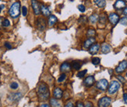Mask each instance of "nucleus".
<instances>
[{"label":"nucleus","mask_w":127,"mask_h":107,"mask_svg":"<svg viewBox=\"0 0 127 107\" xmlns=\"http://www.w3.org/2000/svg\"><path fill=\"white\" fill-rule=\"evenodd\" d=\"M37 95L41 100L45 101L49 97V89L48 85L45 83H40L37 87Z\"/></svg>","instance_id":"obj_1"},{"label":"nucleus","mask_w":127,"mask_h":107,"mask_svg":"<svg viewBox=\"0 0 127 107\" xmlns=\"http://www.w3.org/2000/svg\"><path fill=\"white\" fill-rule=\"evenodd\" d=\"M9 14L12 18H17L20 14V2H15L12 4V6L10 8Z\"/></svg>","instance_id":"obj_2"},{"label":"nucleus","mask_w":127,"mask_h":107,"mask_svg":"<svg viewBox=\"0 0 127 107\" xmlns=\"http://www.w3.org/2000/svg\"><path fill=\"white\" fill-rule=\"evenodd\" d=\"M119 88H120V84L118 83V81L117 80L112 81V83L108 88V94L113 95V94H115V92H118V90L119 89Z\"/></svg>","instance_id":"obj_3"},{"label":"nucleus","mask_w":127,"mask_h":107,"mask_svg":"<svg viewBox=\"0 0 127 107\" xmlns=\"http://www.w3.org/2000/svg\"><path fill=\"white\" fill-rule=\"evenodd\" d=\"M35 24H36L37 28L38 29L39 31H44L46 26H47V21H46V20L43 17H39L37 19Z\"/></svg>","instance_id":"obj_4"},{"label":"nucleus","mask_w":127,"mask_h":107,"mask_svg":"<svg viewBox=\"0 0 127 107\" xmlns=\"http://www.w3.org/2000/svg\"><path fill=\"white\" fill-rule=\"evenodd\" d=\"M96 87L98 89L101 90V91H105L108 87V82L106 79H101L97 82Z\"/></svg>","instance_id":"obj_5"},{"label":"nucleus","mask_w":127,"mask_h":107,"mask_svg":"<svg viewBox=\"0 0 127 107\" xmlns=\"http://www.w3.org/2000/svg\"><path fill=\"white\" fill-rule=\"evenodd\" d=\"M112 102V98L109 97H103L98 101V107H108Z\"/></svg>","instance_id":"obj_6"},{"label":"nucleus","mask_w":127,"mask_h":107,"mask_svg":"<svg viewBox=\"0 0 127 107\" xmlns=\"http://www.w3.org/2000/svg\"><path fill=\"white\" fill-rule=\"evenodd\" d=\"M108 20L110 21V23H111L112 25H116L118 21H119L120 18H119V16L118 14L115 13H110V15L108 16Z\"/></svg>","instance_id":"obj_7"},{"label":"nucleus","mask_w":127,"mask_h":107,"mask_svg":"<svg viewBox=\"0 0 127 107\" xmlns=\"http://www.w3.org/2000/svg\"><path fill=\"white\" fill-rule=\"evenodd\" d=\"M126 68H127V61L123 60L118 64V66L115 68V72L117 74H121V73L126 70Z\"/></svg>","instance_id":"obj_8"},{"label":"nucleus","mask_w":127,"mask_h":107,"mask_svg":"<svg viewBox=\"0 0 127 107\" xmlns=\"http://www.w3.org/2000/svg\"><path fill=\"white\" fill-rule=\"evenodd\" d=\"M31 6L33 8V10L35 12V15H39L41 13V6H39L38 2L36 0H32L31 1Z\"/></svg>","instance_id":"obj_9"},{"label":"nucleus","mask_w":127,"mask_h":107,"mask_svg":"<svg viewBox=\"0 0 127 107\" xmlns=\"http://www.w3.org/2000/svg\"><path fill=\"white\" fill-rule=\"evenodd\" d=\"M21 97H22V94L20 92H17V93H11L10 95L8 96V99L12 102H16L19 101Z\"/></svg>","instance_id":"obj_10"},{"label":"nucleus","mask_w":127,"mask_h":107,"mask_svg":"<svg viewBox=\"0 0 127 107\" xmlns=\"http://www.w3.org/2000/svg\"><path fill=\"white\" fill-rule=\"evenodd\" d=\"M126 6V4L125 2V1L123 0H117V1L114 4V8L116 10H121L125 8Z\"/></svg>","instance_id":"obj_11"},{"label":"nucleus","mask_w":127,"mask_h":107,"mask_svg":"<svg viewBox=\"0 0 127 107\" xmlns=\"http://www.w3.org/2000/svg\"><path fill=\"white\" fill-rule=\"evenodd\" d=\"M95 38H93V37H90L88 38V39H87L85 41H84V44H83V47L84 48H86V49H88V48H90V47L95 42Z\"/></svg>","instance_id":"obj_12"},{"label":"nucleus","mask_w":127,"mask_h":107,"mask_svg":"<svg viewBox=\"0 0 127 107\" xmlns=\"http://www.w3.org/2000/svg\"><path fill=\"white\" fill-rule=\"evenodd\" d=\"M99 49H100V45L99 44H93L91 46L89 52H90V53L91 55H95L96 53H98Z\"/></svg>","instance_id":"obj_13"},{"label":"nucleus","mask_w":127,"mask_h":107,"mask_svg":"<svg viewBox=\"0 0 127 107\" xmlns=\"http://www.w3.org/2000/svg\"><path fill=\"white\" fill-rule=\"evenodd\" d=\"M95 81V79H94V76H89L87 78L85 79L84 80V84L86 85V86H91V85L94 84Z\"/></svg>","instance_id":"obj_14"},{"label":"nucleus","mask_w":127,"mask_h":107,"mask_svg":"<svg viewBox=\"0 0 127 107\" xmlns=\"http://www.w3.org/2000/svg\"><path fill=\"white\" fill-rule=\"evenodd\" d=\"M41 12L45 16H49L51 15V11L49 10V8L48 6H45V5H41Z\"/></svg>","instance_id":"obj_15"},{"label":"nucleus","mask_w":127,"mask_h":107,"mask_svg":"<svg viewBox=\"0 0 127 107\" xmlns=\"http://www.w3.org/2000/svg\"><path fill=\"white\" fill-rule=\"evenodd\" d=\"M63 95V92L62 90L59 88H56L54 90V92H53V95L56 98H61L62 97Z\"/></svg>","instance_id":"obj_16"},{"label":"nucleus","mask_w":127,"mask_h":107,"mask_svg":"<svg viewBox=\"0 0 127 107\" xmlns=\"http://www.w3.org/2000/svg\"><path fill=\"white\" fill-rule=\"evenodd\" d=\"M58 21V19L56 16L54 15H50L49 16V18H48V25L51 27V26H53L54 24H56Z\"/></svg>","instance_id":"obj_17"},{"label":"nucleus","mask_w":127,"mask_h":107,"mask_svg":"<svg viewBox=\"0 0 127 107\" xmlns=\"http://www.w3.org/2000/svg\"><path fill=\"white\" fill-rule=\"evenodd\" d=\"M71 69V67L68 63H63L61 67H60V71L61 72H69Z\"/></svg>","instance_id":"obj_18"},{"label":"nucleus","mask_w":127,"mask_h":107,"mask_svg":"<svg viewBox=\"0 0 127 107\" xmlns=\"http://www.w3.org/2000/svg\"><path fill=\"white\" fill-rule=\"evenodd\" d=\"M110 51H111V48H110V46L108 44L104 43L102 45H101V52L103 53H104V54L108 53Z\"/></svg>","instance_id":"obj_19"},{"label":"nucleus","mask_w":127,"mask_h":107,"mask_svg":"<svg viewBox=\"0 0 127 107\" xmlns=\"http://www.w3.org/2000/svg\"><path fill=\"white\" fill-rule=\"evenodd\" d=\"M94 2L100 8H104L106 6V1L105 0H94Z\"/></svg>","instance_id":"obj_20"},{"label":"nucleus","mask_w":127,"mask_h":107,"mask_svg":"<svg viewBox=\"0 0 127 107\" xmlns=\"http://www.w3.org/2000/svg\"><path fill=\"white\" fill-rule=\"evenodd\" d=\"M50 104L52 107H61V103L55 98H52L50 100Z\"/></svg>","instance_id":"obj_21"},{"label":"nucleus","mask_w":127,"mask_h":107,"mask_svg":"<svg viewBox=\"0 0 127 107\" xmlns=\"http://www.w3.org/2000/svg\"><path fill=\"white\" fill-rule=\"evenodd\" d=\"M98 17L99 16L97 14H93L90 16V17H89V20H90L92 24H95L97 21L98 20Z\"/></svg>","instance_id":"obj_22"},{"label":"nucleus","mask_w":127,"mask_h":107,"mask_svg":"<svg viewBox=\"0 0 127 107\" xmlns=\"http://www.w3.org/2000/svg\"><path fill=\"white\" fill-rule=\"evenodd\" d=\"M81 66H82V64H81V62L80 61L77 60V61H74L73 63V67L75 70H79L80 68L81 67Z\"/></svg>","instance_id":"obj_23"},{"label":"nucleus","mask_w":127,"mask_h":107,"mask_svg":"<svg viewBox=\"0 0 127 107\" xmlns=\"http://www.w3.org/2000/svg\"><path fill=\"white\" fill-rule=\"evenodd\" d=\"M98 20H99V22L100 24H106V16H105L104 14H101L99 17H98Z\"/></svg>","instance_id":"obj_24"},{"label":"nucleus","mask_w":127,"mask_h":107,"mask_svg":"<svg viewBox=\"0 0 127 107\" xmlns=\"http://www.w3.org/2000/svg\"><path fill=\"white\" fill-rule=\"evenodd\" d=\"M87 70H82V71H80L78 74H77V77L80 78H83L84 76H85V74H87Z\"/></svg>","instance_id":"obj_25"},{"label":"nucleus","mask_w":127,"mask_h":107,"mask_svg":"<svg viewBox=\"0 0 127 107\" xmlns=\"http://www.w3.org/2000/svg\"><path fill=\"white\" fill-rule=\"evenodd\" d=\"M119 22L122 25H125V26H126L127 25V16H123L122 18H121L119 20Z\"/></svg>","instance_id":"obj_26"},{"label":"nucleus","mask_w":127,"mask_h":107,"mask_svg":"<svg viewBox=\"0 0 127 107\" xmlns=\"http://www.w3.org/2000/svg\"><path fill=\"white\" fill-rule=\"evenodd\" d=\"M10 25V22L9 20L8 19H3V20H2V26L3 27H9Z\"/></svg>","instance_id":"obj_27"},{"label":"nucleus","mask_w":127,"mask_h":107,"mask_svg":"<svg viewBox=\"0 0 127 107\" xmlns=\"http://www.w3.org/2000/svg\"><path fill=\"white\" fill-rule=\"evenodd\" d=\"M100 62H101V59L98 57H94L92 59V63L94 64V65H98Z\"/></svg>","instance_id":"obj_28"},{"label":"nucleus","mask_w":127,"mask_h":107,"mask_svg":"<svg viewBox=\"0 0 127 107\" xmlns=\"http://www.w3.org/2000/svg\"><path fill=\"white\" fill-rule=\"evenodd\" d=\"M95 35V31L93 29H90L87 31V36L89 37H94Z\"/></svg>","instance_id":"obj_29"},{"label":"nucleus","mask_w":127,"mask_h":107,"mask_svg":"<svg viewBox=\"0 0 127 107\" xmlns=\"http://www.w3.org/2000/svg\"><path fill=\"white\" fill-rule=\"evenodd\" d=\"M18 87H19V84H18L17 83H16V82H12V83L10 84V88H11L12 89H13V90L17 89Z\"/></svg>","instance_id":"obj_30"},{"label":"nucleus","mask_w":127,"mask_h":107,"mask_svg":"<svg viewBox=\"0 0 127 107\" xmlns=\"http://www.w3.org/2000/svg\"><path fill=\"white\" fill-rule=\"evenodd\" d=\"M66 76L65 74H61L60 77H59L58 79V82H62V81H64L65 79H66Z\"/></svg>","instance_id":"obj_31"},{"label":"nucleus","mask_w":127,"mask_h":107,"mask_svg":"<svg viewBox=\"0 0 127 107\" xmlns=\"http://www.w3.org/2000/svg\"><path fill=\"white\" fill-rule=\"evenodd\" d=\"M22 14L23 16H26L27 15V8L26 6L22 7Z\"/></svg>","instance_id":"obj_32"},{"label":"nucleus","mask_w":127,"mask_h":107,"mask_svg":"<svg viewBox=\"0 0 127 107\" xmlns=\"http://www.w3.org/2000/svg\"><path fill=\"white\" fill-rule=\"evenodd\" d=\"M78 10L81 13H83V12H85L86 8H85V6H84L83 5H79L78 6Z\"/></svg>","instance_id":"obj_33"},{"label":"nucleus","mask_w":127,"mask_h":107,"mask_svg":"<svg viewBox=\"0 0 127 107\" xmlns=\"http://www.w3.org/2000/svg\"><path fill=\"white\" fill-rule=\"evenodd\" d=\"M117 78H118V80H119L122 83H124L125 81H126V80H125V78H123V77H122V76H120V75H118V76L117 77Z\"/></svg>","instance_id":"obj_34"},{"label":"nucleus","mask_w":127,"mask_h":107,"mask_svg":"<svg viewBox=\"0 0 127 107\" xmlns=\"http://www.w3.org/2000/svg\"><path fill=\"white\" fill-rule=\"evenodd\" d=\"M84 107H93V104L91 103V102H86L85 106H84Z\"/></svg>","instance_id":"obj_35"},{"label":"nucleus","mask_w":127,"mask_h":107,"mask_svg":"<svg viewBox=\"0 0 127 107\" xmlns=\"http://www.w3.org/2000/svg\"><path fill=\"white\" fill-rule=\"evenodd\" d=\"M5 46H6V48L8 49H12V45L10 43H8V42H6V43H5Z\"/></svg>","instance_id":"obj_36"},{"label":"nucleus","mask_w":127,"mask_h":107,"mask_svg":"<svg viewBox=\"0 0 127 107\" xmlns=\"http://www.w3.org/2000/svg\"><path fill=\"white\" fill-rule=\"evenodd\" d=\"M65 107H75V106H74V105L73 104V102H68V103H67V104L66 105Z\"/></svg>","instance_id":"obj_37"},{"label":"nucleus","mask_w":127,"mask_h":107,"mask_svg":"<svg viewBox=\"0 0 127 107\" xmlns=\"http://www.w3.org/2000/svg\"><path fill=\"white\" fill-rule=\"evenodd\" d=\"M123 100L125 102V103L127 104V94L126 93H124V95H123Z\"/></svg>","instance_id":"obj_38"},{"label":"nucleus","mask_w":127,"mask_h":107,"mask_svg":"<svg viewBox=\"0 0 127 107\" xmlns=\"http://www.w3.org/2000/svg\"><path fill=\"white\" fill-rule=\"evenodd\" d=\"M77 107H84V105L82 103V102H77Z\"/></svg>","instance_id":"obj_39"},{"label":"nucleus","mask_w":127,"mask_h":107,"mask_svg":"<svg viewBox=\"0 0 127 107\" xmlns=\"http://www.w3.org/2000/svg\"><path fill=\"white\" fill-rule=\"evenodd\" d=\"M123 14L127 16V7H126L125 9H124V10H123Z\"/></svg>","instance_id":"obj_40"},{"label":"nucleus","mask_w":127,"mask_h":107,"mask_svg":"<svg viewBox=\"0 0 127 107\" xmlns=\"http://www.w3.org/2000/svg\"><path fill=\"white\" fill-rule=\"evenodd\" d=\"M40 107H50V106L48 104H42Z\"/></svg>","instance_id":"obj_41"},{"label":"nucleus","mask_w":127,"mask_h":107,"mask_svg":"<svg viewBox=\"0 0 127 107\" xmlns=\"http://www.w3.org/2000/svg\"><path fill=\"white\" fill-rule=\"evenodd\" d=\"M2 20H3V18L2 17H0V27L2 25Z\"/></svg>","instance_id":"obj_42"},{"label":"nucleus","mask_w":127,"mask_h":107,"mask_svg":"<svg viewBox=\"0 0 127 107\" xmlns=\"http://www.w3.org/2000/svg\"><path fill=\"white\" fill-rule=\"evenodd\" d=\"M1 6L2 9H4V8H5V6H4V5H2V6Z\"/></svg>","instance_id":"obj_43"},{"label":"nucleus","mask_w":127,"mask_h":107,"mask_svg":"<svg viewBox=\"0 0 127 107\" xmlns=\"http://www.w3.org/2000/svg\"><path fill=\"white\" fill-rule=\"evenodd\" d=\"M1 10H2V8H1V6H0V13H1Z\"/></svg>","instance_id":"obj_44"},{"label":"nucleus","mask_w":127,"mask_h":107,"mask_svg":"<svg viewBox=\"0 0 127 107\" xmlns=\"http://www.w3.org/2000/svg\"><path fill=\"white\" fill-rule=\"evenodd\" d=\"M123 1H127V0H123Z\"/></svg>","instance_id":"obj_45"},{"label":"nucleus","mask_w":127,"mask_h":107,"mask_svg":"<svg viewBox=\"0 0 127 107\" xmlns=\"http://www.w3.org/2000/svg\"><path fill=\"white\" fill-rule=\"evenodd\" d=\"M126 77H127V72H126Z\"/></svg>","instance_id":"obj_46"},{"label":"nucleus","mask_w":127,"mask_h":107,"mask_svg":"<svg viewBox=\"0 0 127 107\" xmlns=\"http://www.w3.org/2000/svg\"><path fill=\"white\" fill-rule=\"evenodd\" d=\"M70 1H73V0H70Z\"/></svg>","instance_id":"obj_47"}]
</instances>
